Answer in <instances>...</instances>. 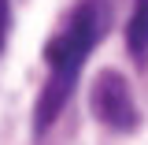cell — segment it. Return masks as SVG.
<instances>
[{"instance_id": "6da1fadb", "label": "cell", "mask_w": 148, "mask_h": 145, "mask_svg": "<svg viewBox=\"0 0 148 145\" xmlns=\"http://www.w3.org/2000/svg\"><path fill=\"white\" fill-rule=\"evenodd\" d=\"M108 26H111V4L108 0H82L71 11L67 26L48 41V49H45L48 82H45V89L37 97V112H34L37 130H48L59 119V112L67 108L74 86H78V74L85 67L89 52L104 41Z\"/></svg>"}, {"instance_id": "7a4b0ae2", "label": "cell", "mask_w": 148, "mask_h": 145, "mask_svg": "<svg viewBox=\"0 0 148 145\" xmlns=\"http://www.w3.org/2000/svg\"><path fill=\"white\" fill-rule=\"evenodd\" d=\"M89 104H92V115H96L108 130L130 134V130L137 127L133 89H130V82L119 71H100V74H96L92 93H89Z\"/></svg>"}, {"instance_id": "3957f363", "label": "cell", "mask_w": 148, "mask_h": 145, "mask_svg": "<svg viewBox=\"0 0 148 145\" xmlns=\"http://www.w3.org/2000/svg\"><path fill=\"white\" fill-rule=\"evenodd\" d=\"M126 49L137 63H148V0L133 4V15L126 26Z\"/></svg>"}, {"instance_id": "277c9868", "label": "cell", "mask_w": 148, "mask_h": 145, "mask_svg": "<svg viewBox=\"0 0 148 145\" xmlns=\"http://www.w3.org/2000/svg\"><path fill=\"white\" fill-rule=\"evenodd\" d=\"M8 30H11V0H0V52L8 45Z\"/></svg>"}]
</instances>
